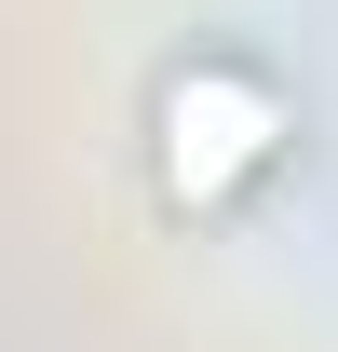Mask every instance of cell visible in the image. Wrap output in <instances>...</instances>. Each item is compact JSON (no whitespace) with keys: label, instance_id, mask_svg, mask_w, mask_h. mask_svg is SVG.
Segmentation results:
<instances>
[{"label":"cell","instance_id":"6da1fadb","mask_svg":"<svg viewBox=\"0 0 338 352\" xmlns=\"http://www.w3.org/2000/svg\"><path fill=\"white\" fill-rule=\"evenodd\" d=\"M284 135H297V109L257 68H230V54H190L163 82V109H149V163H163V204L176 217H230L257 176L284 163Z\"/></svg>","mask_w":338,"mask_h":352}]
</instances>
